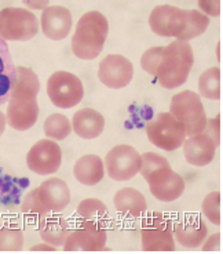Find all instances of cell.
<instances>
[{"label": "cell", "mask_w": 223, "mask_h": 254, "mask_svg": "<svg viewBox=\"0 0 223 254\" xmlns=\"http://www.w3.org/2000/svg\"><path fill=\"white\" fill-rule=\"evenodd\" d=\"M115 207L116 210L126 217H138L143 216L147 210L146 197L135 188H121L115 195Z\"/></svg>", "instance_id": "ffe728a7"}, {"label": "cell", "mask_w": 223, "mask_h": 254, "mask_svg": "<svg viewBox=\"0 0 223 254\" xmlns=\"http://www.w3.org/2000/svg\"><path fill=\"white\" fill-rule=\"evenodd\" d=\"M109 32L106 17L99 11H89L79 19L72 38L73 54L80 60H94L103 49Z\"/></svg>", "instance_id": "277c9868"}, {"label": "cell", "mask_w": 223, "mask_h": 254, "mask_svg": "<svg viewBox=\"0 0 223 254\" xmlns=\"http://www.w3.org/2000/svg\"><path fill=\"white\" fill-rule=\"evenodd\" d=\"M106 213H108L106 204L95 197L84 199L77 207V214L83 220H89V221H101L106 217Z\"/></svg>", "instance_id": "4316f807"}, {"label": "cell", "mask_w": 223, "mask_h": 254, "mask_svg": "<svg viewBox=\"0 0 223 254\" xmlns=\"http://www.w3.org/2000/svg\"><path fill=\"white\" fill-rule=\"evenodd\" d=\"M39 31L36 15L21 7H7L0 11V38L3 40H29Z\"/></svg>", "instance_id": "ba28073f"}, {"label": "cell", "mask_w": 223, "mask_h": 254, "mask_svg": "<svg viewBox=\"0 0 223 254\" xmlns=\"http://www.w3.org/2000/svg\"><path fill=\"white\" fill-rule=\"evenodd\" d=\"M70 202L68 184L61 178H50L43 184L26 193L21 210L24 214L47 216L51 211L64 210Z\"/></svg>", "instance_id": "5b68a950"}, {"label": "cell", "mask_w": 223, "mask_h": 254, "mask_svg": "<svg viewBox=\"0 0 223 254\" xmlns=\"http://www.w3.org/2000/svg\"><path fill=\"white\" fill-rule=\"evenodd\" d=\"M193 63V49L185 40H174L166 47H152L140 58L142 69L157 77L166 89H177L186 83Z\"/></svg>", "instance_id": "6da1fadb"}, {"label": "cell", "mask_w": 223, "mask_h": 254, "mask_svg": "<svg viewBox=\"0 0 223 254\" xmlns=\"http://www.w3.org/2000/svg\"><path fill=\"white\" fill-rule=\"evenodd\" d=\"M139 172L147 181L153 196L161 202H172L185 192V180L174 172L168 160L159 153H143Z\"/></svg>", "instance_id": "3957f363"}, {"label": "cell", "mask_w": 223, "mask_h": 254, "mask_svg": "<svg viewBox=\"0 0 223 254\" xmlns=\"http://www.w3.org/2000/svg\"><path fill=\"white\" fill-rule=\"evenodd\" d=\"M105 167L109 177L116 181H128L140 170V155L134 146L116 145L105 158Z\"/></svg>", "instance_id": "7c38bea8"}, {"label": "cell", "mask_w": 223, "mask_h": 254, "mask_svg": "<svg viewBox=\"0 0 223 254\" xmlns=\"http://www.w3.org/2000/svg\"><path fill=\"white\" fill-rule=\"evenodd\" d=\"M17 77V68L13 63V57L6 40L0 38V105L10 98Z\"/></svg>", "instance_id": "7402d4cb"}, {"label": "cell", "mask_w": 223, "mask_h": 254, "mask_svg": "<svg viewBox=\"0 0 223 254\" xmlns=\"http://www.w3.org/2000/svg\"><path fill=\"white\" fill-rule=\"evenodd\" d=\"M69 232V222L61 216L45 217L40 225V235L43 241L52 246H64Z\"/></svg>", "instance_id": "603a6c76"}, {"label": "cell", "mask_w": 223, "mask_h": 254, "mask_svg": "<svg viewBox=\"0 0 223 254\" xmlns=\"http://www.w3.org/2000/svg\"><path fill=\"white\" fill-rule=\"evenodd\" d=\"M170 114L183 126L189 137L203 133L208 122L200 95L191 90L180 91L172 97Z\"/></svg>", "instance_id": "8992f818"}, {"label": "cell", "mask_w": 223, "mask_h": 254, "mask_svg": "<svg viewBox=\"0 0 223 254\" xmlns=\"http://www.w3.org/2000/svg\"><path fill=\"white\" fill-rule=\"evenodd\" d=\"M215 141L204 133L191 135L183 145V153L186 160L193 166H207L212 162L217 151Z\"/></svg>", "instance_id": "ac0fdd59"}, {"label": "cell", "mask_w": 223, "mask_h": 254, "mask_svg": "<svg viewBox=\"0 0 223 254\" xmlns=\"http://www.w3.org/2000/svg\"><path fill=\"white\" fill-rule=\"evenodd\" d=\"M108 231L101 221L84 220L70 229L65 241V252H99L105 248Z\"/></svg>", "instance_id": "8fae6325"}, {"label": "cell", "mask_w": 223, "mask_h": 254, "mask_svg": "<svg viewBox=\"0 0 223 254\" xmlns=\"http://www.w3.org/2000/svg\"><path fill=\"white\" fill-rule=\"evenodd\" d=\"M203 213L204 216L215 225H221L222 217H221V193L219 192H211L203 200Z\"/></svg>", "instance_id": "f1b7e54d"}, {"label": "cell", "mask_w": 223, "mask_h": 254, "mask_svg": "<svg viewBox=\"0 0 223 254\" xmlns=\"http://www.w3.org/2000/svg\"><path fill=\"white\" fill-rule=\"evenodd\" d=\"M187 21V10L161 4L154 7L149 17V25L154 33L166 38H178L182 35Z\"/></svg>", "instance_id": "4fadbf2b"}, {"label": "cell", "mask_w": 223, "mask_h": 254, "mask_svg": "<svg viewBox=\"0 0 223 254\" xmlns=\"http://www.w3.org/2000/svg\"><path fill=\"white\" fill-rule=\"evenodd\" d=\"M210 25V18L197 10H187V21L182 35L179 36L178 40H185L187 42L189 39L197 38L203 35L207 28Z\"/></svg>", "instance_id": "d4e9b609"}, {"label": "cell", "mask_w": 223, "mask_h": 254, "mask_svg": "<svg viewBox=\"0 0 223 254\" xmlns=\"http://www.w3.org/2000/svg\"><path fill=\"white\" fill-rule=\"evenodd\" d=\"M198 91L208 100H219L222 87H221V69L214 66L204 70L198 79Z\"/></svg>", "instance_id": "cb8c5ba5"}, {"label": "cell", "mask_w": 223, "mask_h": 254, "mask_svg": "<svg viewBox=\"0 0 223 254\" xmlns=\"http://www.w3.org/2000/svg\"><path fill=\"white\" fill-rule=\"evenodd\" d=\"M203 133L215 141L217 145H219L221 144V119L215 118V119H211V121L207 122V126H205Z\"/></svg>", "instance_id": "f546056e"}, {"label": "cell", "mask_w": 223, "mask_h": 254, "mask_svg": "<svg viewBox=\"0 0 223 254\" xmlns=\"http://www.w3.org/2000/svg\"><path fill=\"white\" fill-rule=\"evenodd\" d=\"M24 246V234L18 227L0 228V252H19Z\"/></svg>", "instance_id": "83f0119b"}, {"label": "cell", "mask_w": 223, "mask_h": 254, "mask_svg": "<svg viewBox=\"0 0 223 254\" xmlns=\"http://www.w3.org/2000/svg\"><path fill=\"white\" fill-rule=\"evenodd\" d=\"M43 33L51 40H62L69 35L72 28V14L64 6H48L42 14Z\"/></svg>", "instance_id": "e0dca14e"}, {"label": "cell", "mask_w": 223, "mask_h": 254, "mask_svg": "<svg viewBox=\"0 0 223 254\" xmlns=\"http://www.w3.org/2000/svg\"><path fill=\"white\" fill-rule=\"evenodd\" d=\"M40 89L38 75L26 66L17 68V77L10 91V105L7 107V121L10 126L25 131L36 123L39 107L36 95Z\"/></svg>", "instance_id": "7a4b0ae2"}, {"label": "cell", "mask_w": 223, "mask_h": 254, "mask_svg": "<svg viewBox=\"0 0 223 254\" xmlns=\"http://www.w3.org/2000/svg\"><path fill=\"white\" fill-rule=\"evenodd\" d=\"M47 94L52 104L58 108H73L83 98V83L76 75L70 72L58 70L48 77Z\"/></svg>", "instance_id": "9c48e42d"}, {"label": "cell", "mask_w": 223, "mask_h": 254, "mask_svg": "<svg viewBox=\"0 0 223 254\" xmlns=\"http://www.w3.org/2000/svg\"><path fill=\"white\" fill-rule=\"evenodd\" d=\"M221 250V234H214L203 246V252H218Z\"/></svg>", "instance_id": "4dcf8cb0"}, {"label": "cell", "mask_w": 223, "mask_h": 254, "mask_svg": "<svg viewBox=\"0 0 223 254\" xmlns=\"http://www.w3.org/2000/svg\"><path fill=\"white\" fill-rule=\"evenodd\" d=\"M146 134L153 145L166 151H175L185 141V130L170 112H161L146 123Z\"/></svg>", "instance_id": "30bf717a"}, {"label": "cell", "mask_w": 223, "mask_h": 254, "mask_svg": "<svg viewBox=\"0 0 223 254\" xmlns=\"http://www.w3.org/2000/svg\"><path fill=\"white\" fill-rule=\"evenodd\" d=\"M140 239L145 252H174L175 241L172 221L163 213L153 211L142 222Z\"/></svg>", "instance_id": "52a82bcc"}, {"label": "cell", "mask_w": 223, "mask_h": 254, "mask_svg": "<svg viewBox=\"0 0 223 254\" xmlns=\"http://www.w3.org/2000/svg\"><path fill=\"white\" fill-rule=\"evenodd\" d=\"M172 232L182 246L196 249L201 246L208 236V227L200 216L187 214L182 220L172 224Z\"/></svg>", "instance_id": "2e32d148"}, {"label": "cell", "mask_w": 223, "mask_h": 254, "mask_svg": "<svg viewBox=\"0 0 223 254\" xmlns=\"http://www.w3.org/2000/svg\"><path fill=\"white\" fill-rule=\"evenodd\" d=\"M72 130L69 119L62 114L50 115L45 122V133L52 140H64Z\"/></svg>", "instance_id": "484cf974"}, {"label": "cell", "mask_w": 223, "mask_h": 254, "mask_svg": "<svg viewBox=\"0 0 223 254\" xmlns=\"http://www.w3.org/2000/svg\"><path fill=\"white\" fill-rule=\"evenodd\" d=\"M62 163V151L54 140H40L29 149L26 165L39 176L52 174Z\"/></svg>", "instance_id": "5bb4252c"}, {"label": "cell", "mask_w": 223, "mask_h": 254, "mask_svg": "<svg viewBox=\"0 0 223 254\" xmlns=\"http://www.w3.org/2000/svg\"><path fill=\"white\" fill-rule=\"evenodd\" d=\"M72 127L80 138L92 140L105 128V119L98 111L92 108H83L77 111L72 119Z\"/></svg>", "instance_id": "d6986e66"}, {"label": "cell", "mask_w": 223, "mask_h": 254, "mask_svg": "<svg viewBox=\"0 0 223 254\" xmlns=\"http://www.w3.org/2000/svg\"><path fill=\"white\" fill-rule=\"evenodd\" d=\"M57 249H54V246H47V245H38L35 248L31 249V252H55Z\"/></svg>", "instance_id": "1f68e13d"}, {"label": "cell", "mask_w": 223, "mask_h": 254, "mask_svg": "<svg viewBox=\"0 0 223 254\" xmlns=\"http://www.w3.org/2000/svg\"><path fill=\"white\" fill-rule=\"evenodd\" d=\"M98 77L106 87L123 89L134 77V65L124 56L109 54L99 64Z\"/></svg>", "instance_id": "9a60e30c"}, {"label": "cell", "mask_w": 223, "mask_h": 254, "mask_svg": "<svg viewBox=\"0 0 223 254\" xmlns=\"http://www.w3.org/2000/svg\"><path fill=\"white\" fill-rule=\"evenodd\" d=\"M4 128H6V116H4L3 112L0 111V135L3 134Z\"/></svg>", "instance_id": "d6a6232c"}, {"label": "cell", "mask_w": 223, "mask_h": 254, "mask_svg": "<svg viewBox=\"0 0 223 254\" xmlns=\"http://www.w3.org/2000/svg\"><path fill=\"white\" fill-rule=\"evenodd\" d=\"M103 173L105 167L102 159L96 155H84L76 160L73 167V174L77 181L89 187L98 184L103 178Z\"/></svg>", "instance_id": "44dd1931"}]
</instances>
